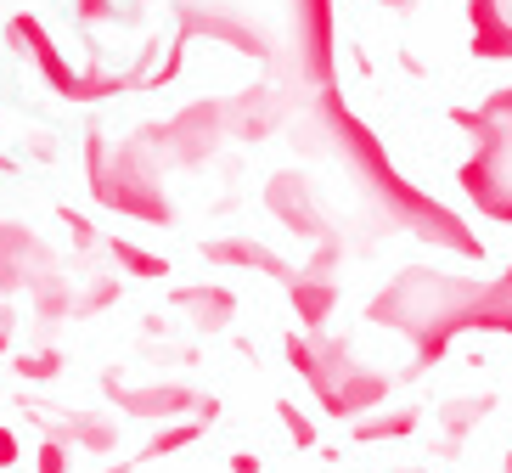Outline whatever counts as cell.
<instances>
[{
    "mask_svg": "<svg viewBox=\"0 0 512 473\" xmlns=\"http://www.w3.org/2000/svg\"><path fill=\"white\" fill-rule=\"evenodd\" d=\"M40 434H57L68 451H85V457H113L124 445V428H119V417H107V412H62V417H51Z\"/></svg>",
    "mask_w": 512,
    "mask_h": 473,
    "instance_id": "cell-2",
    "label": "cell"
},
{
    "mask_svg": "<svg viewBox=\"0 0 512 473\" xmlns=\"http://www.w3.org/2000/svg\"><path fill=\"white\" fill-rule=\"evenodd\" d=\"M102 395L113 400V412H124V417H136V423H175V417H220V400L214 395H197L192 383H175V378H164V383H119V372H107V383H102Z\"/></svg>",
    "mask_w": 512,
    "mask_h": 473,
    "instance_id": "cell-1",
    "label": "cell"
},
{
    "mask_svg": "<svg viewBox=\"0 0 512 473\" xmlns=\"http://www.w3.org/2000/svg\"><path fill=\"white\" fill-rule=\"evenodd\" d=\"M175 305H186L203 327H220V321L231 316V299H226V288H186V293H175Z\"/></svg>",
    "mask_w": 512,
    "mask_h": 473,
    "instance_id": "cell-4",
    "label": "cell"
},
{
    "mask_svg": "<svg viewBox=\"0 0 512 473\" xmlns=\"http://www.w3.org/2000/svg\"><path fill=\"white\" fill-rule=\"evenodd\" d=\"M23 462V440H17V428H0V473H12Z\"/></svg>",
    "mask_w": 512,
    "mask_h": 473,
    "instance_id": "cell-10",
    "label": "cell"
},
{
    "mask_svg": "<svg viewBox=\"0 0 512 473\" xmlns=\"http://www.w3.org/2000/svg\"><path fill=\"white\" fill-rule=\"evenodd\" d=\"M62 372H68V355H62V350H29V355H17V378H29V383H57Z\"/></svg>",
    "mask_w": 512,
    "mask_h": 473,
    "instance_id": "cell-5",
    "label": "cell"
},
{
    "mask_svg": "<svg viewBox=\"0 0 512 473\" xmlns=\"http://www.w3.org/2000/svg\"><path fill=\"white\" fill-rule=\"evenodd\" d=\"M276 417H282V428H287V440L299 445V451H316V445H321V428L310 423V417H304L299 406H293V400H276Z\"/></svg>",
    "mask_w": 512,
    "mask_h": 473,
    "instance_id": "cell-6",
    "label": "cell"
},
{
    "mask_svg": "<svg viewBox=\"0 0 512 473\" xmlns=\"http://www.w3.org/2000/svg\"><path fill=\"white\" fill-rule=\"evenodd\" d=\"M113 254H119L124 271H136V276H164V260H152L147 248H136V243H113Z\"/></svg>",
    "mask_w": 512,
    "mask_h": 473,
    "instance_id": "cell-9",
    "label": "cell"
},
{
    "mask_svg": "<svg viewBox=\"0 0 512 473\" xmlns=\"http://www.w3.org/2000/svg\"><path fill=\"white\" fill-rule=\"evenodd\" d=\"M411 423H417V417L411 412H394V417H377V423H366V428H355V440H406L411 434Z\"/></svg>",
    "mask_w": 512,
    "mask_h": 473,
    "instance_id": "cell-8",
    "label": "cell"
},
{
    "mask_svg": "<svg viewBox=\"0 0 512 473\" xmlns=\"http://www.w3.org/2000/svg\"><path fill=\"white\" fill-rule=\"evenodd\" d=\"M203 434H209V417H175V423L152 428L147 440H141V451L130 457V468H136V462H164V457H181L186 445H197Z\"/></svg>",
    "mask_w": 512,
    "mask_h": 473,
    "instance_id": "cell-3",
    "label": "cell"
},
{
    "mask_svg": "<svg viewBox=\"0 0 512 473\" xmlns=\"http://www.w3.org/2000/svg\"><path fill=\"white\" fill-rule=\"evenodd\" d=\"M226 468H231V473H259V457H248V451H231Z\"/></svg>",
    "mask_w": 512,
    "mask_h": 473,
    "instance_id": "cell-11",
    "label": "cell"
},
{
    "mask_svg": "<svg viewBox=\"0 0 512 473\" xmlns=\"http://www.w3.org/2000/svg\"><path fill=\"white\" fill-rule=\"evenodd\" d=\"M34 473H74V451L57 434H40V445H34Z\"/></svg>",
    "mask_w": 512,
    "mask_h": 473,
    "instance_id": "cell-7",
    "label": "cell"
}]
</instances>
